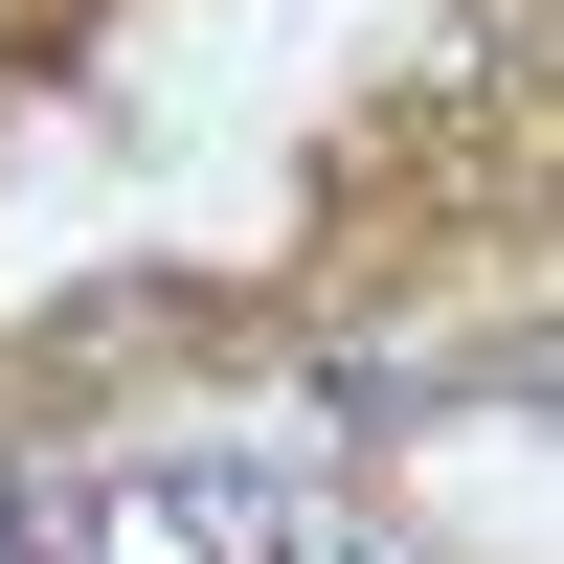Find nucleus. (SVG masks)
Listing matches in <instances>:
<instances>
[{"instance_id": "1", "label": "nucleus", "mask_w": 564, "mask_h": 564, "mask_svg": "<svg viewBox=\"0 0 564 564\" xmlns=\"http://www.w3.org/2000/svg\"><path fill=\"white\" fill-rule=\"evenodd\" d=\"M0 564H23V497H0Z\"/></svg>"}]
</instances>
